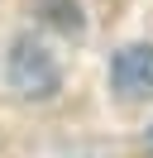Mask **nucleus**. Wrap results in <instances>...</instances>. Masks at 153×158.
Wrapping results in <instances>:
<instances>
[{"instance_id":"nucleus-2","label":"nucleus","mask_w":153,"mask_h":158,"mask_svg":"<svg viewBox=\"0 0 153 158\" xmlns=\"http://www.w3.org/2000/svg\"><path fill=\"white\" fill-rule=\"evenodd\" d=\"M14 86L24 91V96H53L57 91V67L48 62L43 48L19 43V53H14Z\"/></svg>"},{"instance_id":"nucleus-1","label":"nucleus","mask_w":153,"mask_h":158,"mask_svg":"<svg viewBox=\"0 0 153 158\" xmlns=\"http://www.w3.org/2000/svg\"><path fill=\"white\" fill-rule=\"evenodd\" d=\"M110 81H115V91H120L124 101L153 96V43L124 48L120 58H115V67H110Z\"/></svg>"}]
</instances>
